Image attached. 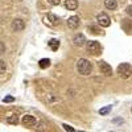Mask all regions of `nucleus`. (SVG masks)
<instances>
[{"instance_id": "obj_1", "label": "nucleus", "mask_w": 132, "mask_h": 132, "mask_svg": "<svg viewBox=\"0 0 132 132\" xmlns=\"http://www.w3.org/2000/svg\"><path fill=\"white\" fill-rule=\"evenodd\" d=\"M75 68H77V71H78L79 74L89 75L93 71V63L89 60H86V58H79L78 61H77V63H75Z\"/></svg>"}, {"instance_id": "obj_2", "label": "nucleus", "mask_w": 132, "mask_h": 132, "mask_svg": "<svg viewBox=\"0 0 132 132\" xmlns=\"http://www.w3.org/2000/svg\"><path fill=\"white\" fill-rule=\"evenodd\" d=\"M118 74L122 79H127L132 75V68L129 63H120L118 66Z\"/></svg>"}, {"instance_id": "obj_3", "label": "nucleus", "mask_w": 132, "mask_h": 132, "mask_svg": "<svg viewBox=\"0 0 132 132\" xmlns=\"http://www.w3.org/2000/svg\"><path fill=\"white\" fill-rule=\"evenodd\" d=\"M86 49L89 53L94 54V56H98V54H101V52H102V46L98 41H87L86 42Z\"/></svg>"}, {"instance_id": "obj_4", "label": "nucleus", "mask_w": 132, "mask_h": 132, "mask_svg": "<svg viewBox=\"0 0 132 132\" xmlns=\"http://www.w3.org/2000/svg\"><path fill=\"white\" fill-rule=\"evenodd\" d=\"M96 21H98V24L101 27H103V28H107V27H110V24H111V20H110L107 13H99L96 16Z\"/></svg>"}, {"instance_id": "obj_5", "label": "nucleus", "mask_w": 132, "mask_h": 132, "mask_svg": "<svg viewBox=\"0 0 132 132\" xmlns=\"http://www.w3.org/2000/svg\"><path fill=\"white\" fill-rule=\"evenodd\" d=\"M11 28H12L13 32H21V30H24L25 21L23 19H15L12 21V24H11Z\"/></svg>"}, {"instance_id": "obj_6", "label": "nucleus", "mask_w": 132, "mask_h": 132, "mask_svg": "<svg viewBox=\"0 0 132 132\" xmlns=\"http://www.w3.org/2000/svg\"><path fill=\"white\" fill-rule=\"evenodd\" d=\"M21 123H23L24 126H27V127H35L37 124V120L32 115H24L23 119H21Z\"/></svg>"}, {"instance_id": "obj_7", "label": "nucleus", "mask_w": 132, "mask_h": 132, "mask_svg": "<svg viewBox=\"0 0 132 132\" xmlns=\"http://www.w3.org/2000/svg\"><path fill=\"white\" fill-rule=\"evenodd\" d=\"M66 24H68V27L70 28V29H77L79 27V24H81V20H79V17L78 16H71V17H69L68 19V21H66Z\"/></svg>"}, {"instance_id": "obj_8", "label": "nucleus", "mask_w": 132, "mask_h": 132, "mask_svg": "<svg viewBox=\"0 0 132 132\" xmlns=\"http://www.w3.org/2000/svg\"><path fill=\"white\" fill-rule=\"evenodd\" d=\"M99 70H101V73L102 74H104V75H107V77H110L112 74V69H111V66H110L107 62H99Z\"/></svg>"}, {"instance_id": "obj_9", "label": "nucleus", "mask_w": 132, "mask_h": 132, "mask_svg": "<svg viewBox=\"0 0 132 132\" xmlns=\"http://www.w3.org/2000/svg\"><path fill=\"white\" fill-rule=\"evenodd\" d=\"M45 23L50 27H54V25H57L60 23V19L58 16H56L54 13H48V16L45 17Z\"/></svg>"}, {"instance_id": "obj_10", "label": "nucleus", "mask_w": 132, "mask_h": 132, "mask_svg": "<svg viewBox=\"0 0 132 132\" xmlns=\"http://www.w3.org/2000/svg\"><path fill=\"white\" fill-rule=\"evenodd\" d=\"M73 42H74V45L75 46H83L87 42L86 41V37H85V35H82V33H78V35H75V37H74V40H73Z\"/></svg>"}, {"instance_id": "obj_11", "label": "nucleus", "mask_w": 132, "mask_h": 132, "mask_svg": "<svg viewBox=\"0 0 132 132\" xmlns=\"http://www.w3.org/2000/svg\"><path fill=\"white\" fill-rule=\"evenodd\" d=\"M65 7L69 11H75L77 8H78V0H66Z\"/></svg>"}, {"instance_id": "obj_12", "label": "nucleus", "mask_w": 132, "mask_h": 132, "mask_svg": "<svg viewBox=\"0 0 132 132\" xmlns=\"http://www.w3.org/2000/svg\"><path fill=\"white\" fill-rule=\"evenodd\" d=\"M104 7L110 11H114L118 8V3L116 0H104Z\"/></svg>"}, {"instance_id": "obj_13", "label": "nucleus", "mask_w": 132, "mask_h": 132, "mask_svg": "<svg viewBox=\"0 0 132 132\" xmlns=\"http://www.w3.org/2000/svg\"><path fill=\"white\" fill-rule=\"evenodd\" d=\"M38 66H40L41 69H46V68H49V66H50V60H49V58H42V60H40Z\"/></svg>"}, {"instance_id": "obj_14", "label": "nucleus", "mask_w": 132, "mask_h": 132, "mask_svg": "<svg viewBox=\"0 0 132 132\" xmlns=\"http://www.w3.org/2000/svg\"><path fill=\"white\" fill-rule=\"evenodd\" d=\"M49 46L52 48V50H53V52H56V50L60 48V41H58V40H56V38L50 40V41H49Z\"/></svg>"}, {"instance_id": "obj_15", "label": "nucleus", "mask_w": 132, "mask_h": 132, "mask_svg": "<svg viewBox=\"0 0 132 132\" xmlns=\"http://www.w3.org/2000/svg\"><path fill=\"white\" fill-rule=\"evenodd\" d=\"M7 123L16 126V124L19 123V116H17V115H11V116H8V118H7Z\"/></svg>"}, {"instance_id": "obj_16", "label": "nucleus", "mask_w": 132, "mask_h": 132, "mask_svg": "<svg viewBox=\"0 0 132 132\" xmlns=\"http://www.w3.org/2000/svg\"><path fill=\"white\" fill-rule=\"evenodd\" d=\"M110 111H111V106H107V107H104V108L99 110V114H101V115H107Z\"/></svg>"}, {"instance_id": "obj_17", "label": "nucleus", "mask_w": 132, "mask_h": 132, "mask_svg": "<svg viewBox=\"0 0 132 132\" xmlns=\"http://www.w3.org/2000/svg\"><path fill=\"white\" fill-rule=\"evenodd\" d=\"M7 71V65L3 60H0V74H4Z\"/></svg>"}, {"instance_id": "obj_18", "label": "nucleus", "mask_w": 132, "mask_h": 132, "mask_svg": "<svg viewBox=\"0 0 132 132\" xmlns=\"http://www.w3.org/2000/svg\"><path fill=\"white\" fill-rule=\"evenodd\" d=\"M87 30H91V33H94V35H101V29H98L96 27H89L87 28Z\"/></svg>"}, {"instance_id": "obj_19", "label": "nucleus", "mask_w": 132, "mask_h": 132, "mask_svg": "<svg viewBox=\"0 0 132 132\" xmlns=\"http://www.w3.org/2000/svg\"><path fill=\"white\" fill-rule=\"evenodd\" d=\"M13 101H15V98H13V96H11V95L3 98V102H4V103H12Z\"/></svg>"}, {"instance_id": "obj_20", "label": "nucleus", "mask_w": 132, "mask_h": 132, "mask_svg": "<svg viewBox=\"0 0 132 132\" xmlns=\"http://www.w3.org/2000/svg\"><path fill=\"white\" fill-rule=\"evenodd\" d=\"M5 53V44L0 41V54H4Z\"/></svg>"}, {"instance_id": "obj_21", "label": "nucleus", "mask_w": 132, "mask_h": 132, "mask_svg": "<svg viewBox=\"0 0 132 132\" xmlns=\"http://www.w3.org/2000/svg\"><path fill=\"white\" fill-rule=\"evenodd\" d=\"M62 127H63V129H65V131H70V132H74V128H73V127H70V126H68V124H63Z\"/></svg>"}, {"instance_id": "obj_22", "label": "nucleus", "mask_w": 132, "mask_h": 132, "mask_svg": "<svg viewBox=\"0 0 132 132\" xmlns=\"http://www.w3.org/2000/svg\"><path fill=\"white\" fill-rule=\"evenodd\" d=\"M48 2L52 4V5H60L61 3V0H48Z\"/></svg>"}, {"instance_id": "obj_23", "label": "nucleus", "mask_w": 132, "mask_h": 132, "mask_svg": "<svg viewBox=\"0 0 132 132\" xmlns=\"http://www.w3.org/2000/svg\"><path fill=\"white\" fill-rule=\"evenodd\" d=\"M126 11H127V13H128V15H129L131 17H132V5H128Z\"/></svg>"}, {"instance_id": "obj_24", "label": "nucleus", "mask_w": 132, "mask_h": 132, "mask_svg": "<svg viewBox=\"0 0 132 132\" xmlns=\"http://www.w3.org/2000/svg\"><path fill=\"white\" fill-rule=\"evenodd\" d=\"M131 111H132V108H131Z\"/></svg>"}]
</instances>
